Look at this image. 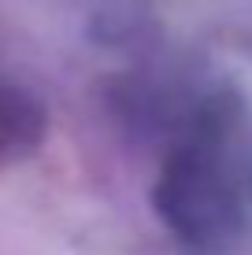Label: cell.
<instances>
[{
	"label": "cell",
	"mask_w": 252,
	"mask_h": 255,
	"mask_svg": "<svg viewBox=\"0 0 252 255\" xmlns=\"http://www.w3.org/2000/svg\"><path fill=\"white\" fill-rule=\"evenodd\" d=\"M156 207L171 230L193 244H208L212 237L227 233L234 222L230 192L219 181L215 166L197 155V148H186L167 163L156 189Z\"/></svg>",
	"instance_id": "1"
},
{
	"label": "cell",
	"mask_w": 252,
	"mask_h": 255,
	"mask_svg": "<svg viewBox=\"0 0 252 255\" xmlns=\"http://www.w3.org/2000/svg\"><path fill=\"white\" fill-rule=\"evenodd\" d=\"M48 133V111L30 89L0 78V170L22 163Z\"/></svg>",
	"instance_id": "2"
}]
</instances>
